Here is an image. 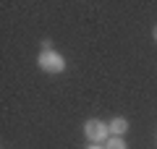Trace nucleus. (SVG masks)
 Segmentation results:
<instances>
[{
    "label": "nucleus",
    "instance_id": "1",
    "mask_svg": "<svg viewBox=\"0 0 157 149\" xmlns=\"http://www.w3.org/2000/svg\"><path fill=\"white\" fill-rule=\"evenodd\" d=\"M37 66H39V71H45V73H63L68 68V63L55 50H42L37 55Z\"/></svg>",
    "mask_w": 157,
    "mask_h": 149
},
{
    "label": "nucleus",
    "instance_id": "2",
    "mask_svg": "<svg viewBox=\"0 0 157 149\" xmlns=\"http://www.w3.org/2000/svg\"><path fill=\"white\" fill-rule=\"evenodd\" d=\"M84 136H86V141H92V144H105L107 139L113 136L110 133V123L89 118V120L84 123Z\"/></svg>",
    "mask_w": 157,
    "mask_h": 149
},
{
    "label": "nucleus",
    "instance_id": "3",
    "mask_svg": "<svg viewBox=\"0 0 157 149\" xmlns=\"http://www.w3.org/2000/svg\"><path fill=\"white\" fill-rule=\"evenodd\" d=\"M126 131H128V120H126L123 115L110 118V133H113V136H123Z\"/></svg>",
    "mask_w": 157,
    "mask_h": 149
},
{
    "label": "nucleus",
    "instance_id": "4",
    "mask_svg": "<svg viewBox=\"0 0 157 149\" xmlns=\"http://www.w3.org/2000/svg\"><path fill=\"white\" fill-rule=\"evenodd\" d=\"M105 149H128V147H126L123 136H110V139L105 141Z\"/></svg>",
    "mask_w": 157,
    "mask_h": 149
},
{
    "label": "nucleus",
    "instance_id": "5",
    "mask_svg": "<svg viewBox=\"0 0 157 149\" xmlns=\"http://www.w3.org/2000/svg\"><path fill=\"white\" fill-rule=\"evenodd\" d=\"M42 50H52V42H50V39H42Z\"/></svg>",
    "mask_w": 157,
    "mask_h": 149
},
{
    "label": "nucleus",
    "instance_id": "6",
    "mask_svg": "<svg viewBox=\"0 0 157 149\" xmlns=\"http://www.w3.org/2000/svg\"><path fill=\"white\" fill-rule=\"evenodd\" d=\"M86 149H105V144H89Z\"/></svg>",
    "mask_w": 157,
    "mask_h": 149
},
{
    "label": "nucleus",
    "instance_id": "7",
    "mask_svg": "<svg viewBox=\"0 0 157 149\" xmlns=\"http://www.w3.org/2000/svg\"><path fill=\"white\" fill-rule=\"evenodd\" d=\"M152 39H155V42H157V24H155V26H152Z\"/></svg>",
    "mask_w": 157,
    "mask_h": 149
}]
</instances>
